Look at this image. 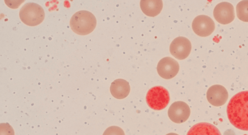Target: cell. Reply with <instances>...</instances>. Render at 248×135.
Segmentation results:
<instances>
[{"label":"cell","instance_id":"obj_1","mask_svg":"<svg viewBox=\"0 0 248 135\" xmlns=\"http://www.w3.org/2000/svg\"><path fill=\"white\" fill-rule=\"evenodd\" d=\"M227 114L234 127L248 131V90L239 92L232 97L227 105Z\"/></svg>","mask_w":248,"mask_h":135},{"label":"cell","instance_id":"obj_2","mask_svg":"<svg viewBox=\"0 0 248 135\" xmlns=\"http://www.w3.org/2000/svg\"><path fill=\"white\" fill-rule=\"evenodd\" d=\"M96 20L91 12L82 10L76 13L71 17L70 25L76 33L85 35L92 32L95 29Z\"/></svg>","mask_w":248,"mask_h":135},{"label":"cell","instance_id":"obj_3","mask_svg":"<svg viewBox=\"0 0 248 135\" xmlns=\"http://www.w3.org/2000/svg\"><path fill=\"white\" fill-rule=\"evenodd\" d=\"M19 14L21 20L30 26L40 24L44 20L45 15L43 8L34 2L25 4L20 9Z\"/></svg>","mask_w":248,"mask_h":135},{"label":"cell","instance_id":"obj_4","mask_svg":"<svg viewBox=\"0 0 248 135\" xmlns=\"http://www.w3.org/2000/svg\"><path fill=\"white\" fill-rule=\"evenodd\" d=\"M170 100L169 91L160 86L151 88L146 96V101L148 105L155 110H160L165 108L168 105Z\"/></svg>","mask_w":248,"mask_h":135},{"label":"cell","instance_id":"obj_5","mask_svg":"<svg viewBox=\"0 0 248 135\" xmlns=\"http://www.w3.org/2000/svg\"><path fill=\"white\" fill-rule=\"evenodd\" d=\"M192 28L197 35L206 37L211 35L214 31L215 24L212 19L205 15H200L193 20Z\"/></svg>","mask_w":248,"mask_h":135},{"label":"cell","instance_id":"obj_6","mask_svg":"<svg viewBox=\"0 0 248 135\" xmlns=\"http://www.w3.org/2000/svg\"><path fill=\"white\" fill-rule=\"evenodd\" d=\"M170 119L176 123H182L188 120L190 109L188 105L183 101H176L170 106L168 112Z\"/></svg>","mask_w":248,"mask_h":135},{"label":"cell","instance_id":"obj_7","mask_svg":"<svg viewBox=\"0 0 248 135\" xmlns=\"http://www.w3.org/2000/svg\"><path fill=\"white\" fill-rule=\"evenodd\" d=\"M191 50V44L190 41L182 36L175 38L170 46L171 54L180 60L186 58L189 56Z\"/></svg>","mask_w":248,"mask_h":135},{"label":"cell","instance_id":"obj_8","mask_svg":"<svg viewBox=\"0 0 248 135\" xmlns=\"http://www.w3.org/2000/svg\"><path fill=\"white\" fill-rule=\"evenodd\" d=\"M216 20L223 25L231 23L234 19L235 14L233 6L228 2H222L217 4L213 11Z\"/></svg>","mask_w":248,"mask_h":135},{"label":"cell","instance_id":"obj_9","mask_svg":"<svg viewBox=\"0 0 248 135\" xmlns=\"http://www.w3.org/2000/svg\"><path fill=\"white\" fill-rule=\"evenodd\" d=\"M156 69L160 77L166 79H170L177 74L179 70V65L174 59L166 57L159 60Z\"/></svg>","mask_w":248,"mask_h":135},{"label":"cell","instance_id":"obj_10","mask_svg":"<svg viewBox=\"0 0 248 135\" xmlns=\"http://www.w3.org/2000/svg\"><path fill=\"white\" fill-rule=\"evenodd\" d=\"M206 98L208 102L215 106H220L226 103L228 93L225 87L220 85H214L207 90Z\"/></svg>","mask_w":248,"mask_h":135},{"label":"cell","instance_id":"obj_11","mask_svg":"<svg viewBox=\"0 0 248 135\" xmlns=\"http://www.w3.org/2000/svg\"><path fill=\"white\" fill-rule=\"evenodd\" d=\"M130 90L129 83L123 79H117L113 81L110 87L111 95L115 98L122 99L127 97Z\"/></svg>","mask_w":248,"mask_h":135},{"label":"cell","instance_id":"obj_12","mask_svg":"<svg viewBox=\"0 0 248 135\" xmlns=\"http://www.w3.org/2000/svg\"><path fill=\"white\" fill-rule=\"evenodd\" d=\"M186 135H221L219 130L208 122H200L194 125Z\"/></svg>","mask_w":248,"mask_h":135},{"label":"cell","instance_id":"obj_13","mask_svg":"<svg viewBox=\"0 0 248 135\" xmlns=\"http://www.w3.org/2000/svg\"><path fill=\"white\" fill-rule=\"evenodd\" d=\"M140 6L142 12L147 16L154 17L158 15L163 8L162 0H142Z\"/></svg>","mask_w":248,"mask_h":135},{"label":"cell","instance_id":"obj_14","mask_svg":"<svg viewBox=\"0 0 248 135\" xmlns=\"http://www.w3.org/2000/svg\"><path fill=\"white\" fill-rule=\"evenodd\" d=\"M236 10L237 17L242 21L248 22V0L238 2Z\"/></svg>","mask_w":248,"mask_h":135},{"label":"cell","instance_id":"obj_15","mask_svg":"<svg viewBox=\"0 0 248 135\" xmlns=\"http://www.w3.org/2000/svg\"><path fill=\"white\" fill-rule=\"evenodd\" d=\"M103 135H125L123 130L116 126L108 127L104 132Z\"/></svg>","mask_w":248,"mask_h":135},{"label":"cell","instance_id":"obj_16","mask_svg":"<svg viewBox=\"0 0 248 135\" xmlns=\"http://www.w3.org/2000/svg\"><path fill=\"white\" fill-rule=\"evenodd\" d=\"M0 135H15L13 127L8 123H0Z\"/></svg>","mask_w":248,"mask_h":135},{"label":"cell","instance_id":"obj_17","mask_svg":"<svg viewBox=\"0 0 248 135\" xmlns=\"http://www.w3.org/2000/svg\"><path fill=\"white\" fill-rule=\"evenodd\" d=\"M166 135H178L176 133H170Z\"/></svg>","mask_w":248,"mask_h":135}]
</instances>
